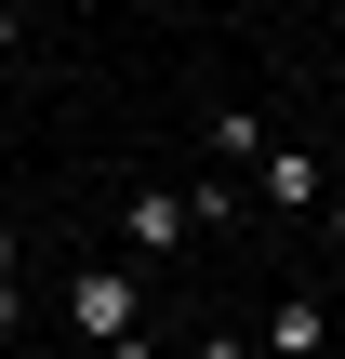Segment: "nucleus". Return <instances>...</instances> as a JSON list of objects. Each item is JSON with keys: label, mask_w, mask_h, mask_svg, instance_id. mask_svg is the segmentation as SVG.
Wrapping results in <instances>:
<instances>
[{"label": "nucleus", "mask_w": 345, "mask_h": 359, "mask_svg": "<svg viewBox=\"0 0 345 359\" xmlns=\"http://www.w3.org/2000/svg\"><path fill=\"white\" fill-rule=\"evenodd\" d=\"M253 200H266V213H319V200H332L319 147H266V160H253Z\"/></svg>", "instance_id": "obj_3"}, {"label": "nucleus", "mask_w": 345, "mask_h": 359, "mask_svg": "<svg viewBox=\"0 0 345 359\" xmlns=\"http://www.w3.org/2000/svg\"><path fill=\"white\" fill-rule=\"evenodd\" d=\"M332 306H319V293H279V320H266V333H253V346H279V359H332Z\"/></svg>", "instance_id": "obj_4"}, {"label": "nucleus", "mask_w": 345, "mask_h": 359, "mask_svg": "<svg viewBox=\"0 0 345 359\" xmlns=\"http://www.w3.org/2000/svg\"><path fill=\"white\" fill-rule=\"evenodd\" d=\"M66 333L80 346H133L146 333V266H120V253L106 266H66Z\"/></svg>", "instance_id": "obj_1"}, {"label": "nucleus", "mask_w": 345, "mask_h": 359, "mask_svg": "<svg viewBox=\"0 0 345 359\" xmlns=\"http://www.w3.org/2000/svg\"><path fill=\"white\" fill-rule=\"evenodd\" d=\"M0 280H27V240H13V213H0Z\"/></svg>", "instance_id": "obj_8"}, {"label": "nucleus", "mask_w": 345, "mask_h": 359, "mask_svg": "<svg viewBox=\"0 0 345 359\" xmlns=\"http://www.w3.org/2000/svg\"><path fill=\"white\" fill-rule=\"evenodd\" d=\"M0 27H13V0H0Z\"/></svg>", "instance_id": "obj_11"}, {"label": "nucleus", "mask_w": 345, "mask_h": 359, "mask_svg": "<svg viewBox=\"0 0 345 359\" xmlns=\"http://www.w3.org/2000/svg\"><path fill=\"white\" fill-rule=\"evenodd\" d=\"M332 359H345V333H332Z\"/></svg>", "instance_id": "obj_12"}, {"label": "nucleus", "mask_w": 345, "mask_h": 359, "mask_svg": "<svg viewBox=\"0 0 345 359\" xmlns=\"http://www.w3.org/2000/svg\"><path fill=\"white\" fill-rule=\"evenodd\" d=\"M0 333H27V280H0Z\"/></svg>", "instance_id": "obj_7"}, {"label": "nucleus", "mask_w": 345, "mask_h": 359, "mask_svg": "<svg viewBox=\"0 0 345 359\" xmlns=\"http://www.w3.org/2000/svg\"><path fill=\"white\" fill-rule=\"evenodd\" d=\"M213 160L253 173V160H266V120H253V107H213Z\"/></svg>", "instance_id": "obj_5"}, {"label": "nucleus", "mask_w": 345, "mask_h": 359, "mask_svg": "<svg viewBox=\"0 0 345 359\" xmlns=\"http://www.w3.org/2000/svg\"><path fill=\"white\" fill-rule=\"evenodd\" d=\"M186 359H266V346H253V333H199Z\"/></svg>", "instance_id": "obj_6"}, {"label": "nucleus", "mask_w": 345, "mask_h": 359, "mask_svg": "<svg viewBox=\"0 0 345 359\" xmlns=\"http://www.w3.org/2000/svg\"><path fill=\"white\" fill-rule=\"evenodd\" d=\"M186 240H199L186 187H133V200H120V266H173Z\"/></svg>", "instance_id": "obj_2"}, {"label": "nucleus", "mask_w": 345, "mask_h": 359, "mask_svg": "<svg viewBox=\"0 0 345 359\" xmlns=\"http://www.w3.org/2000/svg\"><path fill=\"white\" fill-rule=\"evenodd\" d=\"M319 240H332V253H345V187H332V200H319Z\"/></svg>", "instance_id": "obj_9"}, {"label": "nucleus", "mask_w": 345, "mask_h": 359, "mask_svg": "<svg viewBox=\"0 0 345 359\" xmlns=\"http://www.w3.org/2000/svg\"><path fill=\"white\" fill-rule=\"evenodd\" d=\"M106 359H160V333H133V346H106Z\"/></svg>", "instance_id": "obj_10"}]
</instances>
